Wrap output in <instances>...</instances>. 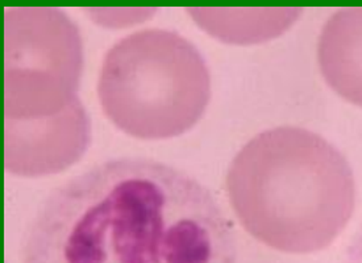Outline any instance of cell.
Masks as SVG:
<instances>
[{
  "label": "cell",
  "mask_w": 362,
  "mask_h": 263,
  "mask_svg": "<svg viewBox=\"0 0 362 263\" xmlns=\"http://www.w3.org/2000/svg\"><path fill=\"white\" fill-rule=\"evenodd\" d=\"M21 263H238V238L199 180L158 160L117 158L45 197Z\"/></svg>",
  "instance_id": "6da1fadb"
},
{
  "label": "cell",
  "mask_w": 362,
  "mask_h": 263,
  "mask_svg": "<svg viewBox=\"0 0 362 263\" xmlns=\"http://www.w3.org/2000/svg\"><path fill=\"white\" fill-rule=\"evenodd\" d=\"M229 203L253 238L290 254L325 250L351 221L356 182L325 137L298 127L261 132L227 174Z\"/></svg>",
  "instance_id": "7a4b0ae2"
},
{
  "label": "cell",
  "mask_w": 362,
  "mask_h": 263,
  "mask_svg": "<svg viewBox=\"0 0 362 263\" xmlns=\"http://www.w3.org/2000/svg\"><path fill=\"white\" fill-rule=\"evenodd\" d=\"M98 94L108 120L141 140L181 136L210 103L211 76L199 50L166 29H145L111 47Z\"/></svg>",
  "instance_id": "3957f363"
},
{
  "label": "cell",
  "mask_w": 362,
  "mask_h": 263,
  "mask_svg": "<svg viewBox=\"0 0 362 263\" xmlns=\"http://www.w3.org/2000/svg\"><path fill=\"white\" fill-rule=\"evenodd\" d=\"M83 45L76 23L52 7L3 13V120L57 116L79 100Z\"/></svg>",
  "instance_id": "277c9868"
},
{
  "label": "cell",
  "mask_w": 362,
  "mask_h": 263,
  "mask_svg": "<svg viewBox=\"0 0 362 263\" xmlns=\"http://www.w3.org/2000/svg\"><path fill=\"white\" fill-rule=\"evenodd\" d=\"M88 144L90 119L81 100L48 119L3 120V166L18 177L61 173L81 160Z\"/></svg>",
  "instance_id": "5b68a950"
},
{
  "label": "cell",
  "mask_w": 362,
  "mask_h": 263,
  "mask_svg": "<svg viewBox=\"0 0 362 263\" xmlns=\"http://www.w3.org/2000/svg\"><path fill=\"white\" fill-rule=\"evenodd\" d=\"M317 61L327 85L344 100L362 107V8L337 11L325 21Z\"/></svg>",
  "instance_id": "8992f818"
},
{
  "label": "cell",
  "mask_w": 362,
  "mask_h": 263,
  "mask_svg": "<svg viewBox=\"0 0 362 263\" xmlns=\"http://www.w3.org/2000/svg\"><path fill=\"white\" fill-rule=\"evenodd\" d=\"M197 25L226 44L255 45L284 35L302 8H187Z\"/></svg>",
  "instance_id": "52a82bcc"
},
{
  "label": "cell",
  "mask_w": 362,
  "mask_h": 263,
  "mask_svg": "<svg viewBox=\"0 0 362 263\" xmlns=\"http://www.w3.org/2000/svg\"><path fill=\"white\" fill-rule=\"evenodd\" d=\"M88 18L105 28H123L144 23L156 13V8H87Z\"/></svg>",
  "instance_id": "ba28073f"
},
{
  "label": "cell",
  "mask_w": 362,
  "mask_h": 263,
  "mask_svg": "<svg viewBox=\"0 0 362 263\" xmlns=\"http://www.w3.org/2000/svg\"><path fill=\"white\" fill-rule=\"evenodd\" d=\"M344 263H362V223L348 245Z\"/></svg>",
  "instance_id": "9c48e42d"
}]
</instances>
